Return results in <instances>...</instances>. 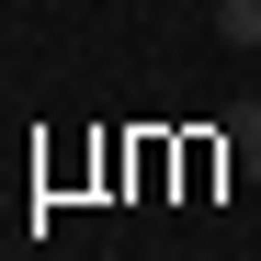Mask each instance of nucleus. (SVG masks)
I'll use <instances>...</instances> for the list:
<instances>
[{
    "mask_svg": "<svg viewBox=\"0 0 261 261\" xmlns=\"http://www.w3.org/2000/svg\"><path fill=\"white\" fill-rule=\"evenodd\" d=\"M216 34H227L239 57H261V0H216Z\"/></svg>",
    "mask_w": 261,
    "mask_h": 261,
    "instance_id": "nucleus-1",
    "label": "nucleus"
},
{
    "mask_svg": "<svg viewBox=\"0 0 261 261\" xmlns=\"http://www.w3.org/2000/svg\"><path fill=\"white\" fill-rule=\"evenodd\" d=\"M227 148H239V159H261V91H250V102H227Z\"/></svg>",
    "mask_w": 261,
    "mask_h": 261,
    "instance_id": "nucleus-2",
    "label": "nucleus"
},
{
    "mask_svg": "<svg viewBox=\"0 0 261 261\" xmlns=\"http://www.w3.org/2000/svg\"><path fill=\"white\" fill-rule=\"evenodd\" d=\"M250 170H261V159H250Z\"/></svg>",
    "mask_w": 261,
    "mask_h": 261,
    "instance_id": "nucleus-3",
    "label": "nucleus"
}]
</instances>
